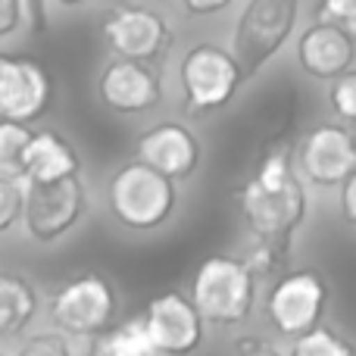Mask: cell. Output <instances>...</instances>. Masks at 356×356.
Here are the masks:
<instances>
[{
	"instance_id": "1",
	"label": "cell",
	"mask_w": 356,
	"mask_h": 356,
	"mask_svg": "<svg viewBox=\"0 0 356 356\" xmlns=\"http://www.w3.org/2000/svg\"><path fill=\"white\" fill-rule=\"evenodd\" d=\"M238 207L253 238L288 250L309 209L307 184L291 163L288 147H275L263 156L257 172L238 191Z\"/></svg>"
},
{
	"instance_id": "2",
	"label": "cell",
	"mask_w": 356,
	"mask_h": 356,
	"mask_svg": "<svg viewBox=\"0 0 356 356\" xmlns=\"http://www.w3.org/2000/svg\"><path fill=\"white\" fill-rule=\"evenodd\" d=\"M191 300L209 325H244L257 303V275L244 259L216 253L197 266L191 278Z\"/></svg>"
},
{
	"instance_id": "3",
	"label": "cell",
	"mask_w": 356,
	"mask_h": 356,
	"mask_svg": "<svg viewBox=\"0 0 356 356\" xmlns=\"http://www.w3.org/2000/svg\"><path fill=\"white\" fill-rule=\"evenodd\" d=\"M106 207L129 232H154L178 207V181L135 160L122 163L106 184Z\"/></svg>"
},
{
	"instance_id": "4",
	"label": "cell",
	"mask_w": 356,
	"mask_h": 356,
	"mask_svg": "<svg viewBox=\"0 0 356 356\" xmlns=\"http://www.w3.org/2000/svg\"><path fill=\"white\" fill-rule=\"evenodd\" d=\"M244 81L247 79L238 56L209 41L194 44L178 63V85L184 94V106L197 116H209L228 106Z\"/></svg>"
},
{
	"instance_id": "5",
	"label": "cell",
	"mask_w": 356,
	"mask_h": 356,
	"mask_svg": "<svg viewBox=\"0 0 356 356\" xmlns=\"http://www.w3.org/2000/svg\"><path fill=\"white\" fill-rule=\"evenodd\" d=\"M297 13L300 0H247L232 35V54L238 56L247 81L288 44Z\"/></svg>"
},
{
	"instance_id": "6",
	"label": "cell",
	"mask_w": 356,
	"mask_h": 356,
	"mask_svg": "<svg viewBox=\"0 0 356 356\" xmlns=\"http://www.w3.org/2000/svg\"><path fill=\"white\" fill-rule=\"evenodd\" d=\"M119 313V297L113 284L97 272L69 278L54 291L47 303V316L54 328L69 338H94V334L113 328Z\"/></svg>"
},
{
	"instance_id": "7",
	"label": "cell",
	"mask_w": 356,
	"mask_h": 356,
	"mask_svg": "<svg viewBox=\"0 0 356 356\" xmlns=\"http://www.w3.org/2000/svg\"><path fill=\"white\" fill-rule=\"evenodd\" d=\"M328 284L316 269H284L266 297V319L282 338H300L322 325Z\"/></svg>"
},
{
	"instance_id": "8",
	"label": "cell",
	"mask_w": 356,
	"mask_h": 356,
	"mask_svg": "<svg viewBox=\"0 0 356 356\" xmlns=\"http://www.w3.org/2000/svg\"><path fill=\"white\" fill-rule=\"evenodd\" d=\"M88 209V194L81 175H69L60 181H44L25 188V209L22 222L25 232L41 244H54L66 232L79 225Z\"/></svg>"
},
{
	"instance_id": "9",
	"label": "cell",
	"mask_w": 356,
	"mask_h": 356,
	"mask_svg": "<svg viewBox=\"0 0 356 356\" xmlns=\"http://www.w3.org/2000/svg\"><path fill=\"white\" fill-rule=\"evenodd\" d=\"M100 31H104L106 47L116 56L141 63H160L172 44V29H169L166 16L154 6L141 3L113 6Z\"/></svg>"
},
{
	"instance_id": "10",
	"label": "cell",
	"mask_w": 356,
	"mask_h": 356,
	"mask_svg": "<svg viewBox=\"0 0 356 356\" xmlns=\"http://www.w3.org/2000/svg\"><path fill=\"white\" fill-rule=\"evenodd\" d=\"M54 81L47 69L31 56L0 54V119L38 122L50 110Z\"/></svg>"
},
{
	"instance_id": "11",
	"label": "cell",
	"mask_w": 356,
	"mask_h": 356,
	"mask_svg": "<svg viewBox=\"0 0 356 356\" xmlns=\"http://www.w3.org/2000/svg\"><path fill=\"white\" fill-rule=\"evenodd\" d=\"M294 166L316 188H338L356 169V135L334 122L319 125L303 138Z\"/></svg>"
},
{
	"instance_id": "12",
	"label": "cell",
	"mask_w": 356,
	"mask_h": 356,
	"mask_svg": "<svg viewBox=\"0 0 356 356\" xmlns=\"http://www.w3.org/2000/svg\"><path fill=\"white\" fill-rule=\"evenodd\" d=\"M144 325L160 356H191L203 344V316L197 313L191 294L166 291L144 309Z\"/></svg>"
},
{
	"instance_id": "13",
	"label": "cell",
	"mask_w": 356,
	"mask_h": 356,
	"mask_svg": "<svg viewBox=\"0 0 356 356\" xmlns=\"http://www.w3.org/2000/svg\"><path fill=\"white\" fill-rule=\"evenodd\" d=\"M97 97L113 113H147L163 100V79L156 63L113 60L97 79Z\"/></svg>"
},
{
	"instance_id": "14",
	"label": "cell",
	"mask_w": 356,
	"mask_h": 356,
	"mask_svg": "<svg viewBox=\"0 0 356 356\" xmlns=\"http://www.w3.org/2000/svg\"><path fill=\"white\" fill-rule=\"evenodd\" d=\"M135 154L141 163L154 166L172 181H184L200 166L203 147L197 135L181 122H156L138 135Z\"/></svg>"
},
{
	"instance_id": "15",
	"label": "cell",
	"mask_w": 356,
	"mask_h": 356,
	"mask_svg": "<svg viewBox=\"0 0 356 356\" xmlns=\"http://www.w3.org/2000/svg\"><path fill=\"white\" fill-rule=\"evenodd\" d=\"M297 63L307 75L319 81H332L353 69L356 63V38L344 25L332 19H316L297 38Z\"/></svg>"
},
{
	"instance_id": "16",
	"label": "cell",
	"mask_w": 356,
	"mask_h": 356,
	"mask_svg": "<svg viewBox=\"0 0 356 356\" xmlns=\"http://www.w3.org/2000/svg\"><path fill=\"white\" fill-rule=\"evenodd\" d=\"M69 175H81V160L75 147L56 131H35V138L25 147V175L22 181L44 184L60 181Z\"/></svg>"
},
{
	"instance_id": "17",
	"label": "cell",
	"mask_w": 356,
	"mask_h": 356,
	"mask_svg": "<svg viewBox=\"0 0 356 356\" xmlns=\"http://www.w3.org/2000/svg\"><path fill=\"white\" fill-rule=\"evenodd\" d=\"M38 291L16 272H0V338H16L35 322Z\"/></svg>"
},
{
	"instance_id": "18",
	"label": "cell",
	"mask_w": 356,
	"mask_h": 356,
	"mask_svg": "<svg viewBox=\"0 0 356 356\" xmlns=\"http://www.w3.org/2000/svg\"><path fill=\"white\" fill-rule=\"evenodd\" d=\"M85 356H160L150 341V332L144 325V316L129 319L122 325H113L106 332L94 334L88 341Z\"/></svg>"
},
{
	"instance_id": "19",
	"label": "cell",
	"mask_w": 356,
	"mask_h": 356,
	"mask_svg": "<svg viewBox=\"0 0 356 356\" xmlns=\"http://www.w3.org/2000/svg\"><path fill=\"white\" fill-rule=\"evenodd\" d=\"M31 138H35V131L25 122L0 119V175H25V147Z\"/></svg>"
},
{
	"instance_id": "20",
	"label": "cell",
	"mask_w": 356,
	"mask_h": 356,
	"mask_svg": "<svg viewBox=\"0 0 356 356\" xmlns=\"http://www.w3.org/2000/svg\"><path fill=\"white\" fill-rule=\"evenodd\" d=\"M288 356H356V347L332 325H316L313 332L294 338Z\"/></svg>"
},
{
	"instance_id": "21",
	"label": "cell",
	"mask_w": 356,
	"mask_h": 356,
	"mask_svg": "<svg viewBox=\"0 0 356 356\" xmlns=\"http://www.w3.org/2000/svg\"><path fill=\"white\" fill-rule=\"evenodd\" d=\"M328 106L341 122L356 125V66L328 81Z\"/></svg>"
},
{
	"instance_id": "22",
	"label": "cell",
	"mask_w": 356,
	"mask_h": 356,
	"mask_svg": "<svg viewBox=\"0 0 356 356\" xmlns=\"http://www.w3.org/2000/svg\"><path fill=\"white\" fill-rule=\"evenodd\" d=\"M25 209V184L22 178L0 175V234L10 232Z\"/></svg>"
},
{
	"instance_id": "23",
	"label": "cell",
	"mask_w": 356,
	"mask_h": 356,
	"mask_svg": "<svg viewBox=\"0 0 356 356\" xmlns=\"http://www.w3.org/2000/svg\"><path fill=\"white\" fill-rule=\"evenodd\" d=\"M244 263L250 266V272L257 275V282H259V278H272V275H278V272H284L288 250L269 244V241H257V244H253V250L244 257Z\"/></svg>"
},
{
	"instance_id": "24",
	"label": "cell",
	"mask_w": 356,
	"mask_h": 356,
	"mask_svg": "<svg viewBox=\"0 0 356 356\" xmlns=\"http://www.w3.org/2000/svg\"><path fill=\"white\" fill-rule=\"evenodd\" d=\"M16 356H72L69 334H63L60 328L56 332H38L19 347Z\"/></svg>"
},
{
	"instance_id": "25",
	"label": "cell",
	"mask_w": 356,
	"mask_h": 356,
	"mask_svg": "<svg viewBox=\"0 0 356 356\" xmlns=\"http://www.w3.org/2000/svg\"><path fill=\"white\" fill-rule=\"evenodd\" d=\"M319 19H332V22L344 25V29L356 38V0H322Z\"/></svg>"
},
{
	"instance_id": "26",
	"label": "cell",
	"mask_w": 356,
	"mask_h": 356,
	"mask_svg": "<svg viewBox=\"0 0 356 356\" xmlns=\"http://www.w3.org/2000/svg\"><path fill=\"white\" fill-rule=\"evenodd\" d=\"M25 25V0H0V38L16 35Z\"/></svg>"
},
{
	"instance_id": "27",
	"label": "cell",
	"mask_w": 356,
	"mask_h": 356,
	"mask_svg": "<svg viewBox=\"0 0 356 356\" xmlns=\"http://www.w3.org/2000/svg\"><path fill=\"white\" fill-rule=\"evenodd\" d=\"M234 356H284V353L263 338H241L234 344Z\"/></svg>"
},
{
	"instance_id": "28",
	"label": "cell",
	"mask_w": 356,
	"mask_h": 356,
	"mask_svg": "<svg viewBox=\"0 0 356 356\" xmlns=\"http://www.w3.org/2000/svg\"><path fill=\"white\" fill-rule=\"evenodd\" d=\"M338 188H341V213H344V219L350 222V225H356V169Z\"/></svg>"
},
{
	"instance_id": "29",
	"label": "cell",
	"mask_w": 356,
	"mask_h": 356,
	"mask_svg": "<svg viewBox=\"0 0 356 356\" xmlns=\"http://www.w3.org/2000/svg\"><path fill=\"white\" fill-rule=\"evenodd\" d=\"M234 0H181V10L188 16H216V13L228 10Z\"/></svg>"
},
{
	"instance_id": "30",
	"label": "cell",
	"mask_w": 356,
	"mask_h": 356,
	"mask_svg": "<svg viewBox=\"0 0 356 356\" xmlns=\"http://www.w3.org/2000/svg\"><path fill=\"white\" fill-rule=\"evenodd\" d=\"M54 3H60V6H81V3H88V0H54Z\"/></svg>"
},
{
	"instance_id": "31",
	"label": "cell",
	"mask_w": 356,
	"mask_h": 356,
	"mask_svg": "<svg viewBox=\"0 0 356 356\" xmlns=\"http://www.w3.org/2000/svg\"><path fill=\"white\" fill-rule=\"evenodd\" d=\"M0 356H3V353H0Z\"/></svg>"
}]
</instances>
